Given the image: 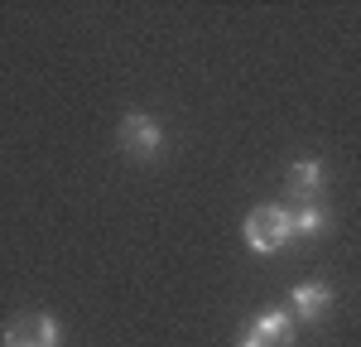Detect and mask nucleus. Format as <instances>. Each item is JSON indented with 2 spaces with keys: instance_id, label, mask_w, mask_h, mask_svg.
Instances as JSON below:
<instances>
[{
  "instance_id": "nucleus-1",
  "label": "nucleus",
  "mask_w": 361,
  "mask_h": 347,
  "mask_svg": "<svg viewBox=\"0 0 361 347\" xmlns=\"http://www.w3.org/2000/svg\"><path fill=\"white\" fill-rule=\"evenodd\" d=\"M246 246L250 251H260V256H275L279 246L294 236V212L289 207H279V202H265V207H255L246 212Z\"/></svg>"
},
{
  "instance_id": "nucleus-2",
  "label": "nucleus",
  "mask_w": 361,
  "mask_h": 347,
  "mask_svg": "<svg viewBox=\"0 0 361 347\" xmlns=\"http://www.w3.org/2000/svg\"><path fill=\"white\" fill-rule=\"evenodd\" d=\"M289 343H294V318L284 309H270V314L250 318L236 347H289Z\"/></svg>"
},
{
  "instance_id": "nucleus-3",
  "label": "nucleus",
  "mask_w": 361,
  "mask_h": 347,
  "mask_svg": "<svg viewBox=\"0 0 361 347\" xmlns=\"http://www.w3.org/2000/svg\"><path fill=\"white\" fill-rule=\"evenodd\" d=\"M121 145H126V154H135V159H154L159 154V145H164V130H159V121L154 116H126L121 121Z\"/></svg>"
},
{
  "instance_id": "nucleus-4",
  "label": "nucleus",
  "mask_w": 361,
  "mask_h": 347,
  "mask_svg": "<svg viewBox=\"0 0 361 347\" xmlns=\"http://www.w3.org/2000/svg\"><path fill=\"white\" fill-rule=\"evenodd\" d=\"M5 347H58V318L54 314H34L5 328Z\"/></svg>"
},
{
  "instance_id": "nucleus-5",
  "label": "nucleus",
  "mask_w": 361,
  "mask_h": 347,
  "mask_svg": "<svg viewBox=\"0 0 361 347\" xmlns=\"http://www.w3.org/2000/svg\"><path fill=\"white\" fill-rule=\"evenodd\" d=\"M294 309L304 323H318V318L333 309V289L323 285V280H308V285H294Z\"/></svg>"
},
{
  "instance_id": "nucleus-6",
  "label": "nucleus",
  "mask_w": 361,
  "mask_h": 347,
  "mask_svg": "<svg viewBox=\"0 0 361 347\" xmlns=\"http://www.w3.org/2000/svg\"><path fill=\"white\" fill-rule=\"evenodd\" d=\"M323 188V164L318 159H299L294 169H289V193L294 198H313Z\"/></svg>"
},
{
  "instance_id": "nucleus-7",
  "label": "nucleus",
  "mask_w": 361,
  "mask_h": 347,
  "mask_svg": "<svg viewBox=\"0 0 361 347\" xmlns=\"http://www.w3.org/2000/svg\"><path fill=\"white\" fill-rule=\"evenodd\" d=\"M323 222H328V207L323 202H304L299 212H294V231H323Z\"/></svg>"
}]
</instances>
